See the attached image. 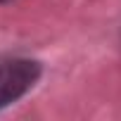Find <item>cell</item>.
<instances>
[{"label":"cell","mask_w":121,"mask_h":121,"mask_svg":"<svg viewBox=\"0 0 121 121\" xmlns=\"http://www.w3.org/2000/svg\"><path fill=\"white\" fill-rule=\"evenodd\" d=\"M43 67L29 57H12L0 62V109L24 97L40 78Z\"/></svg>","instance_id":"cell-1"},{"label":"cell","mask_w":121,"mask_h":121,"mask_svg":"<svg viewBox=\"0 0 121 121\" xmlns=\"http://www.w3.org/2000/svg\"><path fill=\"white\" fill-rule=\"evenodd\" d=\"M0 3H7V0H0Z\"/></svg>","instance_id":"cell-2"}]
</instances>
